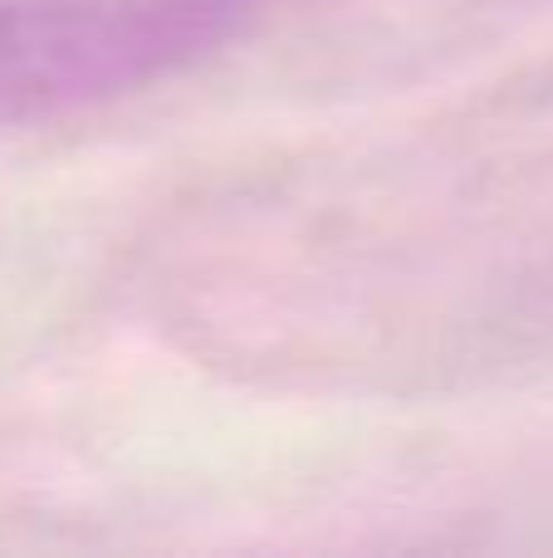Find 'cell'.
Listing matches in <instances>:
<instances>
[{"instance_id":"obj_1","label":"cell","mask_w":553,"mask_h":558,"mask_svg":"<svg viewBox=\"0 0 553 558\" xmlns=\"http://www.w3.org/2000/svg\"><path fill=\"white\" fill-rule=\"evenodd\" d=\"M265 0H74L0 5V123H35L201 64Z\"/></svg>"}]
</instances>
